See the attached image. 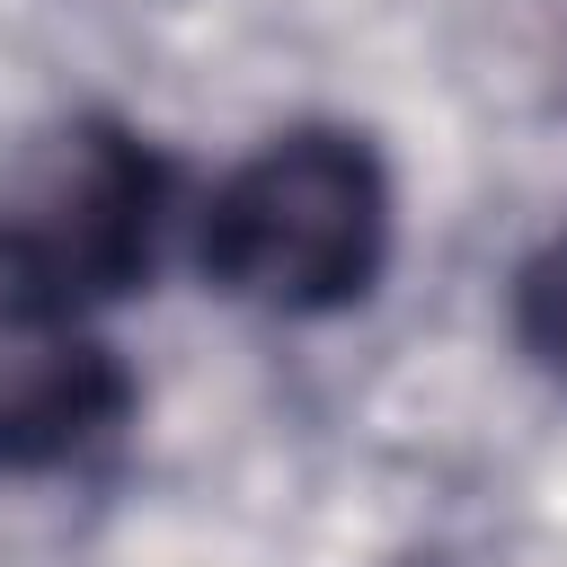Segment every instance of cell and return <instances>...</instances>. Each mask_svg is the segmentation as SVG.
Returning <instances> with one entry per match:
<instances>
[{
	"instance_id": "3",
	"label": "cell",
	"mask_w": 567,
	"mask_h": 567,
	"mask_svg": "<svg viewBox=\"0 0 567 567\" xmlns=\"http://www.w3.org/2000/svg\"><path fill=\"white\" fill-rule=\"evenodd\" d=\"M115 408V372L89 346H9L0 354V461H53L89 443Z\"/></svg>"
},
{
	"instance_id": "1",
	"label": "cell",
	"mask_w": 567,
	"mask_h": 567,
	"mask_svg": "<svg viewBox=\"0 0 567 567\" xmlns=\"http://www.w3.org/2000/svg\"><path fill=\"white\" fill-rule=\"evenodd\" d=\"M390 186L346 133H292L239 159L204 213V266L257 310H337L381 275Z\"/></svg>"
},
{
	"instance_id": "4",
	"label": "cell",
	"mask_w": 567,
	"mask_h": 567,
	"mask_svg": "<svg viewBox=\"0 0 567 567\" xmlns=\"http://www.w3.org/2000/svg\"><path fill=\"white\" fill-rule=\"evenodd\" d=\"M523 337L549 372H567V239L540 248L532 275H523Z\"/></svg>"
},
{
	"instance_id": "2",
	"label": "cell",
	"mask_w": 567,
	"mask_h": 567,
	"mask_svg": "<svg viewBox=\"0 0 567 567\" xmlns=\"http://www.w3.org/2000/svg\"><path fill=\"white\" fill-rule=\"evenodd\" d=\"M151 204L159 177L124 133L62 124L0 177V266L44 310L124 292L151 257Z\"/></svg>"
}]
</instances>
